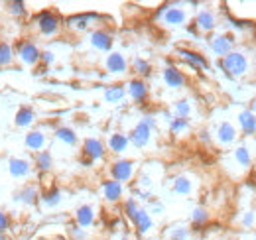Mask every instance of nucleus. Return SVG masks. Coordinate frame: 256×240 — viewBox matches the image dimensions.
Segmentation results:
<instances>
[{
    "label": "nucleus",
    "instance_id": "obj_46",
    "mask_svg": "<svg viewBox=\"0 0 256 240\" xmlns=\"http://www.w3.org/2000/svg\"><path fill=\"white\" fill-rule=\"evenodd\" d=\"M186 32H188V34H190L192 38H199V36H201V32L197 30V26H195L193 22H190V24L186 26Z\"/></svg>",
    "mask_w": 256,
    "mask_h": 240
},
{
    "label": "nucleus",
    "instance_id": "obj_37",
    "mask_svg": "<svg viewBox=\"0 0 256 240\" xmlns=\"http://www.w3.org/2000/svg\"><path fill=\"white\" fill-rule=\"evenodd\" d=\"M168 128H170V132H172L174 136H184V134H188V132L192 130V122L188 118H178V116H174V118L168 122Z\"/></svg>",
    "mask_w": 256,
    "mask_h": 240
},
{
    "label": "nucleus",
    "instance_id": "obj_6",
    "mask_svg": "<svg viewBox=\"0 0 256 240\" xmlns=\"http://www.w3.org/2000/svg\"><path fill=\"white\" fill-rule=\"evenodd\" d=\"M207 46L211 50V54L215 58H224L228 56L230 52H234V46H236V36L230 34V32H219V34H213L209 36L207 40Z\"/></svg>",
    "mask_w": 256,
    "mask_h": 240
},
{
    "label": "nucleus",
    "instance_id": "obj_14",
    "mask_svg": "<svg viewBox=\"0 0 256 240\" xmlns=\"http://www.w3.org/2000/svg\"><path fill=\"white\" fill-rule=\"evenodd\" d=\"M6 168H8L10 178H14V180H28L34 172L32 160L22 158V156H12L6 164Z\"/></svg>",
    "mask_w": 256,
    "mask_h": 240
},
{
    "label": "nucleus",
    "instance_id": "obj_36",
    "mask_svg": "<svg viewBox=\"0 0 256 240\" xmlns=\"http://www.w3.org/2000/svg\"><path fill=\"white\" fill-rule=\"evenodd\" d=\"M172 112H174V116H178V118H192L193 114V102L190 98H178L174 104H172Z\"/></svg>",
    "mask_w": 256,
    "mask_h": 240
},
{
    "label": "nucleus",
    "instance_id": "obj_47",
    "mask_svg": "<svg viewBox=\"0 0 256 240\" xmlns=\"http://www.w3.org/2000/svg\"><path fill=\"white\" fill-rule=\"evenodd\" d=\"M79 166H81V168H93L95 164H93L91 160H87V158H83V156H79Z\"/></svg>",
    "mask_w": 256,
    "mask_h": 240
},
{
    "label": "nucleus",
    "instance_id": "obj_18",
    "mask_svg": "<svg viewBox=\"0 0 256 240\" xmlns=\"http://www.w3.org/2000/svg\"><path fill=\"white\" fill-rule=\"evenodd\" d=\"M40 195L42 191L38 189L36 183H24L20 189L14 191V203L22 207H36L40 203Z\"/></svg>",
    "mask_w": 256,
    "mask_h": 240
},
{
    "label": "nucleus",
    "instance_id": "obj_26",
    "mask_svg": "<svg viewBox=\"0 0 256 240\" xmlns=\"http://www.w3.org/2000/svg\"><path fill=\"white\" fill-rule=\"evenodd\" d=\"M128 98L126 87L122 83H112V85H106L102 90V100L106 104H122Z\"/></svg>",
    "mask_w": 256,
    "mask_h": 240
},
{
    "label": "nucleus",
    "instance_id": "obj_19",
    "mask_svg": "<svg viewBox=\"0 0 256 240\" xmlns=\"http://www.w3.org/2000/svg\"><path fill=\"white\" fill-rule=\"evenodd\" d=\"M48 144H50V136H48V132L42 130V128H32V130H28L26 136H24V146H26V150L32 152V154L44 152L48 148Z\"/></svg>",
    "mask_w": 256,
    "mask_h": 240
},
{
    "label": "nucleus",
    "instance_id": "obj_34",
    "mask_svg": "<svg viewBox=\"0 0 256 240\" xmlns=\"http://www.w3.org/2000/svg\"><path fill=\"white\" fill-rule=\"evenodd\" d=\"M16 63V52H14V44L0 40V69L12 67Z\"/></svg>",
    "mask_w": 256,
    "mask_h": 240
},
{
    "label": "nucleus",
    "instance_id": "obj_29",
    "mask_svg": "<svg viewBox=\"0 0 256 240\" xmlns=\"http://www.w3.org/2000/svg\"><path fill=\"white\" fill-rule=\"evenodd\" d=\"M54 138L58 140V142H62L64 146H69V148H75L77 144H79V134H77V130L75 128H71V126H58L56 130H54Z\"/></svg>",
    "mask_w": 256,
    "mask_h": 240
},
{
    "label": "nucleus",
    "instance_id": "obj_40",
    "mask_svg": "<svg viewBox=\"0 0 256 240\" xmlns=\"http://www.w3.org/2000/svg\"><path fill=\"white\" fill-rule=\"evenodd\" d=\"M140 209H142L140 201H138V199H134L132 195H130V197H126V199L122 201V214L126 216L128 220H132V218H134V214H136Z\"/></svg>",
    "mask_w": 256,
    "mask_h": 240
},
{
    "label": "nucleus",
    "instance_id": "obj_20",
    "mask_svg": "<svg viewBox=\"0 0 256 240\" xmlns=\"http://www.w3.org/2000/svg\"><path fill=\"white\" fill-rule=\"evenodd\" d=\"M130 224L134 226L136 236H148V234L154 230V226H156L154 216L148 212V209H146V207H142V209L134 214V218L130 220Z\"/></svg>",
    "mask_w": 256,
    "mask_h": 240
},
{
    "label": "nucleus",
    "instance_id": "obj_16",
    "mask_svg": "<svg viewBox=\"0 0 256 240\" xmlns=\"http://www.w3.org/2000/svg\"><path fill=\"white\" fill-rule=\"evenodd\" d=\"M213 140L219 144V146H232L236 140H238V128L228 122L223 120L215 126V132H213Z\"/></svg>",
    "mask_w": 256,
    "mask_h": 240
},
{
    "label": "nucleus",
    "instance_id": "obj_41",
    "mask_svg": "<svg viewBox=\"0 0 256 240\" xmlns=\"http://www.w3.org/2000/svg\"><path fill=\"white\" fill-rule=\"evenodd\" d=\"M56 61H58V56H56L52 50H42V56H40V67L50 69Z\"/></svg>",
    "mask_w": 256,
    "mask_h": 240
},
{
    "label": "nucleus",
    "instance_id": "obj_43",
    "mask_svg": "<svg viewBox=\"0 0 256 240\" xmlns=\"http://www.w3.org/2000/svg\"><path fill=\"white\" fill-rule=\"evenodd\" d=\"M146 209H148V212H150L152 216H158V214H164V212H166V205H164L162 201H158L156 197H152V199L148 201V207H146Z\"/></svg>",
    "mask_w": 256,
    "mask_h": 240
},
{
    "label": "nucleus",
    "instance_id": "obj_4",
    "mask_svg": "<svg viewBox=\"0 0 256 240\" xmlns=\"http://www.w3.org/2000/svg\"><path fill=\"white\" fill-rule=\"evenodd\" d=\"M14 52H16V61H20L24 67H38L40 65V56H42V48L30 40H18L14 44Z\"/></svg>",
    "mask_w": 256,
    "mask_h": 240
},
{
    "label": "nucleus",
    "instance_id": "obj_11",
    "mask_svg": "<svg viewBox=\"0 0 256 240\" xmlns=\"http://www.w3.org/2000/svg\"><path fill=\"white\" fill-rule=\"evenodd\" d=\"M102 65H104V71H106L108 75H114V77L126 75L128 71H130V61H128L126 56L120 54V52H110V54H106Z\"/></svg>",
    "mask_w": 256,
    "mask_h": 240
},
{
    "label": "nucleus",
    "instance_id": "obj_42",
    "mask_svg": "<svg viewBox=\"0 0 256 240\" xmlns=\"http://www.w3.org/2000/svg\"><path fill=\"white\" fill-rule=\"evenodd\" d=\"M240 224L242 228H254L256 226V210L254 209H246L240 216Z\"/></svg>",
    "mask_w": 256,
    "mask_h": 240
},
{
    "label": "nucleus",
    "instance_id": "obj_17",
    "mask_svg": "<svg viewBox=\"0 0 256 240\" xmlns=\"http://www.w3.org/2000/svg\"><path fill=\"white\" fill-rule=\"evenodd\" d=\"M124 87H126L128 98H130L132 102H136V104H144V102L150 98V85H148V81H144V79L132 77Z\"/></svg>",
    "mask_w": 256,
    "mask_h": 240
},
{
    "label": "nucleus",
    "instance_id": "obj_45",
    "mask_svg": "<svg viewBox=\"0 0 256 240\" xmlns=\"http://www.w3.org/2000/svg\"><path fill=\"white\" fill-rule=\"evenodd\" d=\"M197 138H199V142L205 144V146H211V144H213V134H211L209 130H201V132L197 134Z\"/></svg>",
    "mask_w": 256,
    "mask_h": 240
},
{
    "label": "nucleus",
    "instance_id": "obj_48",
    "mask_svg": "<svg viewBox=\"0 0 256 240\" xmlns=\"http://www.w3.org/2000/svg\"><path fill=\"white\" fill-rule=\"evenodd\" d=\"M250 110H252V114L256 116V96L252 98V100H250Z\"/></svg>",
    "mask_w": 256,
    "mask_h": 240
},
{
    "label": "nucleus",
    "instance_id": "obj_30",
    "mask_svg": "<svg viewBox=\"0 0 256 240\" xmlns=\"http://www.w3.org/2000/svg\"><path fill=\"white\" fill-rule=\"evenodd\" d=\"M34 170L38 172V174H50L52 170H54V166H56V160H54V154L50 150H44V152H38V154H34Z\"/></svg>",
    "mask_w": 256,
    "mask_h": 240
},
{
    "label": "nucleus",
    "instance_id": "obj_22",
    "mask_svg": "<svg viewBox=\"0 0 256 240\" xmlns=\"http://www.w3.org/2000/svg\"><path fill=\"white\" fill-rule=\"evenodd\" d=\"M104 144H106V150L110 152V154H114V156H118V158H122L130 150V138H128L126 132H122V130L110 132Z\"/></svg>",
    "mask_w": 256,
    "mask_h": 240
},
{
    "label": "nucleus",
    "instance_id": "obj_7",
    "mask_svg": "<svg viewBox=\"0 0 256 240\" xmlns=\"http://www.w3.org/2000/svg\"><path fill=\"white\" fill-rule=\"evenodd\" d=\"M160 22L168 28H182V26L190 24V14L182 2H170V6L166 10V14L162 16Z\"/></svg>",
    "mask_w": 256,
    "mask_h": 240
},
{
    "label": "nucleus",
    "instance_id": "obj_38",
    "mask_svg": "<svg viewBox=\"0 0 256 240\" xmlns=\"http://www.w3.org/2000/svg\"><path fill=\"white\" fill-rule=\"evenodd\" d=\"M65 234H67V238L69 240H89L87 228L79 226L75 220H71V222L65 224Z\"/></svg>",
    "mask_w": 256,
    "mask_h": 240
},
{
    "label": "nucleus",
    "instance_id": "obj_1",
    "mask_svg": "<svg viewBox=\"0 0 256 240\" xmlns=\"http://www.w3.org/2000/svg\"><path fill=\"white\" fill-rule=\"evenodd\" d=\"M30 24L42 38H56L64 30V18L54 8H44V10L34 12Z\"/></svg>",
    "mask_w": 256,
    "mask_h": 240
},
{
    "label": "nucleus",
    "instance_id": "obj_32",
    "mask_svg": "<svg viewBox=\"0 0 256 240\" xmlns=\"http://www.w3.org/2000/svg\"><path fill=\"white\" fill-rule=\"evenodd\" d=\"M4 10H6L8 16H12L16 20H24L30 14L28 4L24 0H8V2H4Z\"/></svg>",
    "mask_w": 256,
    "mask_h": 240
},
{
    "label": "nucleus",
    "instance_id": "obj_10",
    "mask_svg": "<svg viewBox=\"0 0 256 240\" xmlns=\"http://www.w3.org/2000/svg\"><path fill=\"white\" fill-rule=\"evenodd\" d=\"M89 44L98 54H110L112 46H114V36L106 28H95L89 34Z\"/></svg>",
    "mask_w": 256,
    "mask_h": 240
},
{
    "label": "nucleus",
    "instance_id": "obj_12",
    "mask_svg": "<svg viewBox=\"0 0 256 240\" xmlns=\"http://www.w3.org/2000/svg\"><path fill=\"white\" fill-rule=\"evenodd\" d=\"M176 56L184 61V63H188L195 71H209V67H211L209 60L201 52H195L192 48H178L176 50Z\"/></svg>",
    "mask_w": 256,
    "mask_h": 240
},
{
    "label": "nucleus",
    "instance_id": "obj_8",
    "mask_svg": "<svg viewBox=\"0 0 256 240\" xmlns=\"http://www.w3.org/2000/svg\"><path fill=\"white\" fill-rule=\"evenodd\" d=\"M100 20H102V16L96 12H81V14L67 16L64 20V26L71 32H87L91 28V24L100 22Z\"/></svg>",
    "mask_w": 256,
    "mask_h": 240
},
{
    "label": "nucleus",
    "instance_id": "obj_27",
    "mask_svg": "<svg viewBox=\"0 0 256 240\" xmlns=\"http://www.w3.org/2000/svg\"><path fill=\"white\" fill-rule=\"evenodd\" d=\"M193 189H195V180H193L190 174H180L172 180V191L176 195H182V197H188L192 195Z\"/></svg>",
    "mask_w": 256,
    "mask_h": 240
},
{
    "label": "nucleus",
    "instance_id": "obj_23",
    "mask_svg": "<svg viewBox=\"0 0 256 240\" xmlns=\"http://www.w3.org/2000/svg\"><path fill=\"white\" fill-rule=\"evenodd\" d=\"M38 122V112L30 104H22L18 106L16 114H14V126L20 130H32V126Z\"/></svg>",
    "mask_w": 256,
    "mask_h": 240
},
{
    "label": "nucleus",
    "instance_id": "obj_13",
    "mask_svg": "<svg viewBox=\"0 0 256 240\" xmlns=\"http://www.w3.org/2000/svg\"><path fill=\"white\" fill-rule=\"evenodd\" d=\"M193 24L201 34H213L219 26V16L213 8H199L193 18Z\"/></svg>",
    "mask_w": 256,
    "mask_h": 240
},
{
    "label": "nucleus",
    "instance_id": "obj_49",
    "mask_svg": "<svg viewBox=\"0 0 256 240\" xmlns=\"http://www.w3.org/2000/svg\"><path fill=\"white\" fill-rule=\"evenodd\" d=\"M120 240H136V238H134V236H132V234H128V232H124V234H122V236H120Z\"/></svg>",
    "mask_w": 256,
    "mask_h": 240
},
{
    "label": "nucleus",
    "instance_id": "obj_25",
    "mask_svg": "<svg viewBox=\"0 0 256 240\" xmlns=\"http://www.w3.org/2000/svg\"><path fill=\"white\" fill-rule=\"evenodd\" d=\"M73 220L79 224V226H83V228H89V226H93L96 220V210L93 205H89V203H83V205H79L75 212H73Z\"/></svg>",
    "mask_w": 256,
    "mask_h": 240
},
{
    "label": "nucleus",
    "instance_id": "obj_28",
    "mask_svg": "<svg viewBox=\"0 0 256 240\" xmlns=\"http://www.w3.org/2000/svg\"><path fill=\"white\" fill-rule=\"evenodd\" d=\"M236 124H238V130L244 134V136H256V116L252 114L250 108H242L238 114H236Z\"/></svg>",
    "mask_w": 256,
    "mask_h": 240
},
{
    "label": "nucleus",
    "instance_id": "obj_31",
    "mask_svg": "<svg viewBox=\"0 0 256 240\" xmlns=\"http://www.w3.org/2000/svg\"><path fill=\"white\" fill-rule=\"evenodd\" d=\"M130 71L134 73V77H138V79H150L152 77V73H154V67H152V63L146 60V58H140V56H136L134 60L130 61Z\"/></svg>",
    "mask_w": 256,
    "mask_h": 240
},
{
    "label": "nucleus",
    "instance_id": "obj_2",
    "mask_svg": "<svg viewBox=\"0 0 256 240\" xmlns=\"http://www.w3.org/2000/svg\"><path fill=\"white\" fill-rule=\"evenodd\" d=\"M156 124H158V120H156V116H152V114L140 116V120H138V122L132 126V130L128 132L130 146L136 148V150H146V148L152 144Z\"/></svg>",
    "mask_w": 256,
    "mask_h": 240
},
{
    "label": "nucleus",
    "instance_id": "obj_3",
    "mask_svg": "<svg viewBox=\"0 0 256 240\" xmlns=\"http://www.w3.org/2000/svg\"><path fill=\"white\" fill-rule=\"evenodd\" d=\"M217 65H219V69L223 71L230 81L240 79V77H244L250 71V61H248V58L242 52H236V50L230 52L228 56L221 58V60H217Z\"/></svg>",
    "mask_w": 256,
    "mask_h": 240
},
{
    "label": "nucleus",
    "instance_id": "obj_24",
    "mask_svg": "<svg viewBox=\"0 0 256 240\" xmlns=\"http://www.w3.org/2000/svg\"><path fill=\"white\" fill-rule=\"evenodd\" d=\"M64 203V191L58 187V185H52V187H48L46 191H42V195H40V205L44 207V209H58L60 205Z\"/></svg>",
    "mask_w": 256,
    "mask_h": 240
},
{
    "label": "nucleus",
    "instance_id": "obj_15",
    "mask_svg": "<svg viewBox=\"0 0 256 240\" xmlns=\"http://www.w3.org/2000/svg\"><path fill=\"white\" fill-rule=\"evenodd\" d=\"M162 83H164L168 89L180 90L186 87L188 77H186V73H184L178 65H166V67L162 69Z\"/></svg>",
    "mask_w": 256,
    "mask_h": 240
},
{
    "label": "nucleus",
    "instance_id": "obj_9",
    "mask_svg": "<svg viewBox=\"0 0 256 240\" xmlns=\"http://www.w3.org/2000/svg\"><path fill=\"white\" fill-rule=\"evenodd\" d=\"M106 152H108L106 150V144L100 138H96V136H89V138H85L81 142V156L91 160L93 164L102 162L106 158Z\"/></svg>",
    "mask_w": 256,
    "mask_h": 240
},
{
    "label": "nucleus",
    "instance_id": "obj_21",
    "mask_svg": "<svg viewBox=\"0 0 256 240\" xmlns=\"http://www.w3.org/2000/svg\"><path fill=\"white\" fill-rule=\"evenodd\" d=\"M100 195H102V199H104L106 203L116 205V203H120L122 197H124V183H118V181L110 180V178L100 181Z\"/></svg>",
    "mask_w": 256,
    "mask_h": 240
},
{
    "label": "nucleus",
    "instance_id": "obj_35",
    "mask_svg": "<svg viewBox=\"0 0 256 240\" xmlns=\"http://www.w3.org/2000/svg\"><path fill=\"white\" fill-rule=\"evenodd\" d=\"M209 220H211V212L207 210V207H203V205H197V207L192 210L190 222H192V226L195 228V230H199V228L207 226V224H209Z\"/></svg>",
    "mask_w": 256,
    "mask_h": 240
},
{
    "label": "nucleus",
    "instance_id": "obj_51",
    "mask_svg": "<svg viewBox=\"0 0 256 240\" xmlns=\"http://www.w3.org/2000/svg\"><path fill=\"white\" fill-rule=\"evenodd\" d=\"M54 240H60V238H54Z\"/></svg>",
    "mask_w": 256,
    "mask_h": 240
},
{
    "label": "nucleus",
    "instance_id": "obj_52",
    "mask_svg": "<svg viewBox=\"0 0 256 240\" xmlns=\"http://www.w3.org/2000/svg\"><path fill=\"white\" fill-rule=\"evenodd\" d=\"M38 240H42V238H38Z\"/></svg>",
    "mask_w": 256,
    "mask_h": 240
},
{
    "label": "nucleus",
    "instance_id": "obj_44",
    "mask_svg": "<svg viewBox=\"0 0 256 240\" xmlns=\"http://www.w3.org/2000/svg\"><path fill=\"white\" fill-rule=\"evenodd\" d=\"M10 226H12V218H10V214L4 212V210H0V234H8Z\"/></svg>",
    "mask_w": 256,
    "mask_h": 240
},
{
    "label": "nucleus",
    "instance_id": "obj_33",
    "mask_svg": "<svg viewBox=\"0 0 256 240\" xmlns=\"http://www.w3.org/2000/svg\"><path fill=\"white\" fill-rule=\"evenodd\" d=\"M232 160H234V164L240 170H248L252 166V152H250V148L246 144H238L232 150Z\"/></svg>",
    "mask_w": 256,
    "mask_h": 240
},
{
    "label": "nucleus",
    "instance_id": "obj_39",
    "mask_svg": "<svg viewBox=\"0 0 256 240\" xmlns=\"http://www.w3.org/2000/svg\"><path fill=\"white\" fill-rule=\"evenodd\" d=\"M192 238V230L186 224H174L168 230V240H190Z\"/></svg>",
    "mask_w": 256,
    "mask_h": 240
},
{
    "label": "nucleus",
    "instance_id": "obj_5",
    "mask_svg": "<svg viewBox=\"0 0 256 240\" xmlns=\"http://www.w3.org/2000/svg\"><path fill=\"white\" fill-rule=\"evenodd\" d=\"M108 174H110V180L118 181V183H128V181L136 180L138 164L130 158H116L110 162Z\"/></svg>",
    "mask_w": 256,
    "mask_h": 240
},
{
    "label": "nucleus",
    "instance_id": "obj_50",
    "mask_svg": "<svg viewBox=\"0 0 256 240\" xmlns=\"http://www.w3.org/2000/svg\"><path fill=\"white\" fill-rule=\"evenodd\" d=\"M0 240H8V234H0Z\"/></svg>",
    "mask_w": 256,
    "mask_h": 240
}]
</instances>
